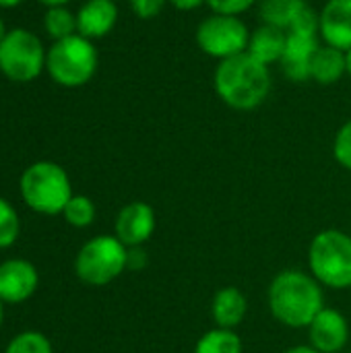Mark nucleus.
I'll return each mask as SVG.
<instances>
[{
	"instance_id": "1",
	"label": "nucleus",
	"mask_w": 351,
	"mask_h": 353,
	"mask_svg": "<svg viewBox=\"0 0 351 353\" xmlns=\"http://www.w3.org/2000/svg\"><path fill=\"white\" fill-rule=\"evenodd\" d=\"M267 302L273 319L290 329H308L325 308L323 285L310 273L298 269H288L273 277Z\"/></svg>"
},
{
	"instance_id": "2",
	"label": "nucleus",
	"mask_w": 351,
	"mask_h": 353,
	"mask_svg": "<svg viewBox=\"0 0 351 353\" xmlns=\"http://www.w3.org/2000/svg\"><path fill=\"white\" fill-rule=\"evenodd\" d=\"M217 97L236 112H250L265 103L271 93L269 66L248 52L221 60L213 74Z\"/></svg>"
},
{
	"instance_id": "3",
	"label": "nucleus",
	"mask_w": 351,
	"mask_h": 353,
	"mask_svg": "<svg viewBox=\"0 0 351 353\" xmlns=\"http://www.w3.org/2000/svg\"><path fill=\"white\" fill-rule=\"evenodd\" d=\"M23 203L39 215H62L72 199V184L66 170L54 161H35L19 178Z\"/></svg>"
},
{
	"instance_id": "4",
	"label": "nucleus",
	"mask_w": 351,
	"mask_h": 353,
	"mask_svg": "<svg viewBox=\"0 0 351 353\" xmlns=\"http://www.w3.org/2000/svg\"><path fill=\"white\" fill-rule=\"evenodd\" d=\"M310 275L331 290L351 288V236L341 230L319 232L308 246Z\"/></svg>"
},
{
	"instance_id": "5",
	"label": "nucleus",
	"mask_w": 351,
	"mask_h": 353,
	"mask_svg": "<svg viewBox=\"0 0 351 353\" xmlns=\"http://www.w3.org/2000/svg\"><path fill=\"white\" fill-rule=\"evenodd\" d=\"M97 50L91 39L74 33L70 37L58 39L46 54V70L54 83L60 87H83L97 70Z\"/></svg>"
},
{
	"instance_id": "6",
	"label": "nucleus",
	"mask_w": 351,
	"mask_h": 353,
	"mask_svg": "<svg viewBox=\"0 0 351 353\" xmlns=\"http://www.w3.org/2000/svg\"><path fill=\"white\" fill-rule=\"evenodd\" d=\"M128 269V248L116 236H95L81 246L74 259L77 277L91 288H103Z\"/></svg>"
},
{
	"instance_id": "7",
	"label": "nucleus",
	"mask_w": 351,
	"mask_h": 353,
	"mask_svg": "<svg viewBox=\"0 0 351 353\" xmlns=\"http://www.w3.org/2000/svg\"><path fill=\"white\" fill-rule=\"evenodd\" d=\"M46 50L41 39L23 29H10L0 41V72L14 83H29L46 68Z\"/></svg>"
},
{
	"instance_id": "8",
	"label": "nucleus",
	"mask_w": 351,
	"mask_h": 353,
	"mask_svg": "<svg viewBox=\"0 0 351 353\" xmlns=\"http://www.w3.org/2000/svg\"><path fill=\"white\" fill-rule=\"evenodd\" d=\"M250 33L252 31L240 17L213 12L199 23L194 39L203 54L221 62L248 52Z\"/></svg>"
},
{
	"instance_id": "9",
	"label": "nucleus",
	"mask_w": 351,
	"mask_h": 353,
	"mask_svg": "<svg viewBox=\"0 0 351 353\" xmlns=\"http://www.w3.org/2000/svg\"><path fill=\"white\" fill-rule=\"evenodd\" d=\"M155 211L145 201H132L124 205L114 221V236L126 248L145 246L155 234Z\"/></svg>"
},
{
	"instance_id": "10",
	"label": "nucleus",
	"mask_w": 351,
	"mask_h": 353,
	"mask_svg": "<svg viewBox=\"0 0 351 353\" xmlns=\"http://www.w3.org/2000/svg\"><path fill=\"white\" fill-rule=\"evenodd\" d=\"M261 19L288 31H319V14L306 0H263Z\"/></svg>"
},
{
	"instance_id": "11",
	"label": "nucleus",
	"mask_w": 351,
	"mask_h": 353,
	"mask_svg": "<svg viewBox=\"0 0 351 353\" xmlns=\"http://www.w3.org/2000/svg\"><path fill=\"white\" fill-rule=\"evenodd\" d=\"M39 285V273L33 263L25 259H8L0 263V302L23 304Z\"/></svg>"
},
{
	"instance_id": "12",
	"label": "nucleus",
	"mask_w": 351,
	"mask_h": 353,
	"mask_svg": "<svg viewBox=\"0 0 351 353\" xmlns=\"http://www.w3.org/2000/svg\"><path fill=\"white\" fill-rule=\"evenodd\" d=\"M350 323L335 308H323L308 325V343L321 353H339L348 347Z\"/></svg>"
},
{
	"instance_id": "13",
	"label": "nucleus",
	"mask_w": 351,
	"mask_h": 353,
	"mask_svg": "<svg viewBox=\"0 0 351 353\" xmlns=\"http://www.w3.org/2000/svg\"><path fill=\"white\" fill-rule=\"evenodd\" d=\"M319 46V31H288L285 52L279 62L285 77L294 83L310 81V64Z\"/></svg>"
},
{
	"instance_id": "14",
	"label": "nucleus",
	"mask_w": 351,
	"mask_h": 353,
	"mask_svg": "<svg viewBox=\"0 0 351 353\" xmlns=\"http://www.w3.org/2000/svg\"><path fill=\"white\" fill-rule=\"evenodd\" d=\"M319 35L321 39L348 52L351 48V0H327L319 12Z\"/></svg>"
},
{
	"instance_id": "15",
	"label": "nucleus",
	"mask_w": 351,
	"mask_h": 353,
	"mask_svg": "<svg viewBox=\"0 0 351 353\" xmlns=\"http://www.w3.org/2000/svg\"><path fill=\"white\" fill-rule=\"evenodd\" d=\"M118 23L114 0H87L77 12V33L87 39L106 37Z\"/></svg>"
},
{
	"instance_id": "16",
	"label": "nucleus",
	"mask_w": 351,
	"mask_h": 353,
	"mask_svg": "<svg viewBox=\"0 0 351 353\" xmlns=\"http://www.w3.org/2000/svg\"><path fill=\"white\" fill-rule=\"evenodd\" d=\"M248 314V300L240 288L225 285L221 288L211 302V319L215 327L219 329H232L240 327Z\"/></svg>"
},
{
	"instance_id": "17",
	"label": "nucleus",
	"mask_w": 351,
	"mask_h": 353,
	"mask_svg": "<svg viewBox=\"0 0 351 353\" xmlns=\"http://www.w3.org/2000/svg\"><path fill=\"white\" fill-rule=\"evenodd\" d=\"M285 43H288V33L283 29L263 23L250 33L248 54L269 66V64L281 62Z\"/></svg>"
},
{
	"instance_id": "18",
	"label": "nucleus",
	"mask_w": 351,
	"mask_h": 353,
	"mask_svg": "<svg viewBox=\"0 0 351 353\" xmlns=\"http://www.w3.org/2000/svg\"><path fill=\"white\" fill-rule=\"evenodd\" d=\"M348 74L345 70V52L331 48L327 43L319 46V50L312 56L310 64V79L319 85H335L337 81Z\"/></svg>"
},
{
	"instance_id": "19",
	"label": "nucleus",
	"mask_w": 351,
	"mask_h": 353,
	"mask_svg": "<svg viewBox=\"0 0 351 353\" xmlns=\"http://www.w3.org/2000/svg\"><path fill=\"white\" fill-rule=\"evenodd\" d=\"M192 353H244V345L236 331L215 327L197 341Z\"/></svg>"
},
{
	"instance_id": "20",
	"label": "nucleus",
	"mask_w": 351,
	"mask_h": 353,
	"mask_svg": "<svg viewBox=\"0 0 351 353\" xmlns=\"http://www.w3.org/2000/svg\"><path fill=\"white\" fill-rule=\"evenodd\" d=\"M95 215H97L95 203L89 196H85V194H72V199L66 203V207L62 211L64 221L68 225L77 228V230L89 228L95 221Z\"/></svg>"
},
{
	"instance_id": "21",
	"label": "nucleus",
	"mask_w": 351,
	"mask_h": 353,
	"mask_svg": "<svg viewBox=\"0 0 351 353\" xmlns=\"http://www.w3.org/2000/svg\"><path fill=\"white\" fill-rule=\"evenodd\" d=\"M43 27L54 37V41L70 37L77 33V14H72L66 6L48 8L43 14Z\"/></svg>"
},
{
	"instance_id": "22",
	"label": "nucleus",
	"mask_w": 351,
	"mask_h": 353,
	"mask_svg": "<svg viewBox=\"0 0 351 353\" xmlns=\"http://www.w3.org/2000/svg\"><path fill=\"white\" fill-rule=\"evenodd\" d=\"M4 353H54L50 339L39 331H23L14 335Z\"/></svg>"
},
{
	"instance_id": "23",
	"label": "nucleus",
	"mask_w": 351,
	"mask_h": 353,
	"mask_svg": "<svg viewBox=\"0 0 351 353\" xmlns=\"http://www.w3.org/2000/svg\"><path fill=\"white\" fill-rule=\"evenodd\" d=\"M21 234V219L17 209L0 196V250L10 248Z\"/></svg>"
},
{
	"instance_id": "24",
	"label": "nucleus",
	"mask_w": 351,
	"mask_h": 353,
	"mask_svg": "<svg viewBox=\"0 0 351 353\" xmlns=\"http://www.w3.org/2000/svg\"><path fill=\"white\" fill-rule=\"evenodd\" d=\"M333 157L335 161L351 172V120H348L333 139Z\"/></svg>"
},
{
	"instance_id": "25",
	"label": "nucleus",
	"mask_w": 351,
	"mask_h": 353,
	"mask_svg": "<svg viewBox=\"0 0 351 353\" xmlns=\"http://www.w3.org/2000/svg\"><path fill=\"white\" fill-rule=\"evenodd\" d=\"M215 14H232V17H240L246 10H250L257 0H207L205 2Z\"/></svg>"
},
{
	"instance_id": "26",
	"label": "nucleus",
	"mask_w": 351,
	"mask_h": 353,
	"mask_svg": "<svg viewBox=\"0 0 351 353\" xmlns=\"http://www.w3.org/2000/svg\"><path fill=\"white\" fill-rule=\"evenodd\" d=\"M128 4L139 19L149 21L163 12V8L168 6V0H128Z\"/></svg>"
},
{
	"instance_id": "27",
	"label": "nucleus",
	"mask_w": 351,
	"mask_h": 353,
	"mask_svg": "<svg viewBox=\"0 0 351 353\" xmlns=\"http://www.w3.org/2000/svg\"><path fill=\"white\" fill-rule=\"evenodd\" d=\"M207 0H168V4H172L176 10H184V12H188V10H197L199 6H203Z\"/></svg>"
},
{
	"instance_id": "28",
	"label": "nucleus",
	"mask_w": 351,
	"mask_h": 353,
	"mask_svg": "<svg viewBox=\"0 0 351 353\" xmlns=\"http://www.w3.org/2000/svg\"><path fill=\"white\" fill-rule=\"evenodd\" d=\"M285 353H321L319 350H314L310 343L308 345H296V347H290Z\"/></svg>"
},
{
	"instance_id": "29",
	"label": "nucleus",
	"mask_w": 351,
	"mask_h": 353,
	"mask_svg": "<svg viewBox=\"0 0 351 353\" xmlns=\"http://www.w3.org/2000/svg\"><path fill=\"white\" fill-rule=\"evenodd\" d=\"M41 4H46L48 8H54V6H66L70 0H39Z\"/></svg>"
},
{
	"instance_id": "30",
	"label": "nucleus",
	"mask_w": 351,
	"mask_h": 353,
	"mask_svg": "<svg viewBox=\"0 0 351 353\" xmlns=\"http://www.w3.org/2000/svg\"><path fill=\"white\" fill-rule=\"evenodd\" d=\"M23 0H0V8H12L17 4H21Z\"/></svg>"
},
{
	"instance_id": "31",
	"label": "nucleus",
	"mask_w": 351,
	"mask_h": 353,
	"mask_svg": "<svg viewBox=\"0 0 351 353\" xmlns=\"http://www.w3.org/2000/svg\"><path fill=\"white\" fill-rule=\"evenodd\" d=\"M345 70H348V77L351 79V48L345 52Z\"/></svg>"
},
{
	"instance_id": "32",
	"label": "nucleus",
	"mask_w": 351,
	"mask_h": 353,
	"mask_svg": "<svg viewBox=\"0 0 351 353\" xmlns=\"http://www.w3.org/2000/svg\"><path fill=\"white\" fill-rule=\"evenodd\" d=\"M8 31H6V27H4V21H2V17H0V41H2V37L6 35Z\"/></svg>"
},
{
	"instance_id": "33",
	"label": "nucleus",
	"mask_w": 351,
	"mask_h": 353,
	"mask_svg": "<svg viewBox=\"0 0 351 353\" xmlns=\"http://www.w3.org/2000/svg\"><path fill=\"white\" fill-rule=\"evenodd\" d=\"M2 321H4V304L0 302V327H2Z\"/></svg>"
},
{
	"instance_id": "34",
	"label": "nucleus",
	"mask_w": 351,
	"mask_h": 353,
	"mask_svg": "<svg viewBox=\"0 0 351 353\" xmlns=\"http://www.w3.org/2000/svg\"><path fill=\"white\" fill-rule=\"evenodd\" d=\"M339 353H351V352H348V350H343V352H339Z\"/></svg>"
}]
</instances>
